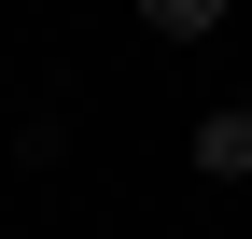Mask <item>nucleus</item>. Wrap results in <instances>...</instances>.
Returning a JSON list of instances; mask_svg holds the SVG:
<instances>
[{
	"mask_svg": "<svg viewBox=\"0 0 252 239\" xmlns=\"http://www.w3.org/2000/svg\"><path fill=\"white\" fill-rule=\"evenodd\" d=\"M154 28H168V42H196V28H224V0H140Z\"/></svg>",
	"mask_w": 252,
	"mask_h": 239,
	"instance_id": "nucleus-2",
	"label": "nucleus"
},
{
	"mask_svg": "<svg viewBox=\"0 0 252 239\" xmlns=\"http://www.w3.org/2000/svg\"><path fill=\"white\" fill-rule=\"evenodd\" d=\"M196 169H210V183H238V169H252V99H238V113H210V127H196Z\"/></svg>",
	"mask_w": 252,
	"mask_h": 239,
	"instance_id": "nucleus-1",
	"label": "nucleus"
}]
</instances>
